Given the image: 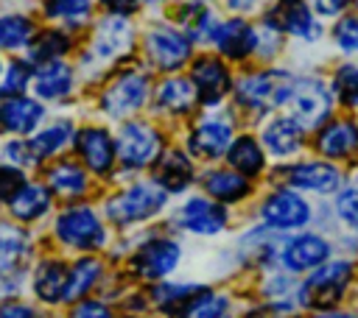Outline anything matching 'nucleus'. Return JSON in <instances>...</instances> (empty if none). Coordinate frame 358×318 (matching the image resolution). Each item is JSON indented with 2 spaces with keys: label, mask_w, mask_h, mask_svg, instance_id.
Instances as JSON below:
<instances>
[{
  "label": "nucleus",
  "mask_w": 358,
  "mask_h": 318,
  "mask_svg": "<svg viewBox=\"0 0 358 318\" xmlns=\"http://www.w3.org/2000/svg\"><path fill=\"white\" fill-rule=\"evenodd\" d=\"M199 98V89L193 81L187 78H168L162 86H159V106L168 109V112H187Z\"/></svg>",
  "instance_id": "nucleus-28"
},
{
  "label": "nucleus",
  "mask_w": 358,
  "mask_h": 318,
  "mask_svg": "<svg viewBox=\"0 0 358 318\" xmlns=\"http://www.w3.org/2000/svg\"><path fill=\"white\" fill-rule=\"evenodd\" d=\"M145 92H148L145 75H140V73L120 75V78L106 89V95H103V109H106L109 114H115V117L129 114V112H134V109L143 106Z\"/></svg>",
  "instance_id": "nucleus-9"
},
{
  "label": "nucleus",
  "mask_w": 358,
  "mask_h": 318,
  "mask_svg": "<svg viewBox=\"0 0 358 318\" xmlns=\"http://www.w3.org/2000/svg\"><path fill=\"white\" fill-rule=\"evenodd\" d=\"M50 206V195L42 184H22L20 192L11 198V212L20 220H34L39 215H45Z\"/></svg>",
  "instance_id": "nucleus-27"
},
{
  "label": "nucleus",
  "mask_w": 358,
  "mask_h": 318,
  "mask_svg": "<svg viewBox=\"0 0 358 318\" xmlns=\"http://www.w3.org/2000/svg\"><path fill=\"white\" fill-rule=\"evenodd\" d=\"M308 218H310V206L296 192L288 190L268 195L263 204V220L274 229H299L308 223Z\"/></svg>",
  "instance_id": "nucleus-7"
},
{
  "label": "nucleus",
  "mask_w": 358,
  "mask_h": 318,
  "mask_svg": "<svg viewBox=\"0 0 358 318\" xmlns=\"http://www.w3.org/2000/svg\"><path fill=\"white\" fill-rule=\"evenodd\" d=\"M199 293L196 285H159L154 290V301L159 310H165L168 315H179L182 307Z\"/></svg>",
  "instance_id": "nucleus-34"
},
{
  "label": "nucleus",
  "mask_w": 358,
  "mask_h": 318,
  "mask_svg": "<svg viewBox=\"0 0 358 318\" xmlns=\"http://www.w3.org/2000/svg\"><path fill=\"white\" fill-rule=\"evenodd\" d=\"M229 310V298L221 293H210V290H199L179 312V318H221Z\"/></svg>",
  "instance_id": "nucleus-30"
},
{
  "label": "nucleus",
  "mask_w": 358,
  "mask_h": 318,
  "mask_svg": "<svg viewBox=\"0 0 358 318\" xmlns=\"http://www.w3.org/2000/svg\"><path fill=\"white\" fill-rule=\"evenodd\" d=\"M229 162L238 173H246V176H255L260 173L263 167V151L260 145L252 139V137H238L232 145H229Z\"/></svg>",
  "instance_id": "nucleus-31"
},
{
  "label": "nucleus",
  "mask_w": 358,
  "mask_h": 318,
  "mask_svg": "<svg viewBox=\"0 0 358 318\" xmlns=\"http://www.w3.org/2000/svg\"><path fill=\"white\" fill-rule=\"evenodd\" d=\"M341 181V173L327 162H302L288 170V184L310 192H333Z\"/></svg>",
  "instance_id": "nucleus-15"
},
{
  "label": "nucleus",
  "mask_w": 358,
  "mask_h": 318,
  "mask_svg": "<svg viewBox=\"0 0 358 318\" xmlns=\"http://www.w3.org/2000/svg\"><path fill=\"white\" fill-rule=\"evenodd\" d=\"M6 156L11 162H20V165H34V159H36L31 142H8L6 145Z\"/></svg>",
  "instance_id": "nucleus-45"
},
{
  "label": "nucleus",
  "mask_w": 358,
  "mask_h": 318,
  "mask_svg": "<svg viewBox=\"0 0 358 318\" xmlns=\"http://www.w3.org/2000/svg\"><path fill=\"white\" fill-rule=\"evenodd\" d=\"M90 6H92V0H48V17L78 22L90 14Z\"/></svg>",
  "instance_id": "nucleus-38"
},
{
  "label": "nucleus",
  "mask_w": 358,
  "mask_h": 318,
  "mask_svg": "<svg viewBox=\"0 0 358 318\" xmlns=\"http://www.w3.org/2000/svg\"><path fill=\"white\" fill-rule=\"evenodd\" d=\"M34 89H36L39 98H50V100L64 98L73 89V73H70V67L62 64V61H56V59L53 61H45L34 73Z\"/></svg>",
  "instance_id": "nucleus-21"
},
{
  "label": "nucleus",
  "mask_w": 358,
  "mask_h": 318,
  "mask_svg": "<svg viewBox=\"0 0 358 318\" xmlns=\"http://www.w3.org/2000/svg\"><path fill=\"white\" fill-rule=\"evenodd\" d=\"M64 50H67V36H64V33H56V31H48V33H42V36L31 45V59H34V61H53V59H59Z\"/></svg>",
  "instance_id": "nucleus-37"
},
{
  "label": "nucleus",
  "mask_w": 358,
  "mask_h": 318,
  "mask_svg": "<svg viewBox=\"0 0 358 318\" xmlns=\"http://www.w3.org/2000/svg\"><path fill=\"white\" fill-rule=\"evenodd\" d=\"M336 89H338V95H341L344 103L358 106V64H347V67L338 70Z\"/></svg>",
  "instance_id": "nucleus-39"
},
{
  "label": "nucleus",
  "mask_w": 358,
  "mask_h": 318,
  "mask_svg": "<svg viewBox=\"0 0 358 318\" xmlns=\"http://www.w3.org/2000/svg\"><path fill=\"white\" fill-rule=\"evenodd\" d=\"M42 120V106L31 98H8L0 103V126L14 131V134H28L34 131V126Z\"/></svg>",
  "instance_id": "nucleus-19"
},
{
  "label": "nucleus",
  "mask_w": 358,
  "mask_h": 318,
  "mask_svg": "<svg viewBox=\"0 0 358 318\" xmlns=\"http://www.w3.org/2000/svg\"><path fill=\"white\" fill-rule=\"evenodd\" d=\"M70 318H112V312H109V307L101 304V301H81V304L70 312Z\"/></svg>",
  "instance_id": "nucleus-44"
},
{
  "label": "nucleus",
  "mask_w": 358,
  "mask_h": 318,
  "mask_svg": "<svg viewBox=\"0 0 358 318\" xmlns=\"http://www.w3.org/2000/svg\"><path fill=\"white\" fill-rule=\"evenodd\" d=\"M213 42L218 45L221 53H227L232 59H243L246 53L255 50L257 33L243 20H229V22H224V25H218L213 31Z\"/></svg>",
  "instance_id": "nucleus-18"
},
{
  "label": "nucleus",
  "mask_w": 358,
  "mask_h": 318,
  "mask_svg": "<svg viewBox=\"0 0 358 318\" xmlns=\"http://www.w3.org/2000/svg\"><path fill=\"white\" fill-rule=\"evenodd\" d=\"M263 145L274 156H288L296 153L302 145V126L294 117H277L266 131H263Z\"/></svg>",
  "instance_id": "nucleus-24"
},
{
  "label": "nucleus",
  "mask_w": 358,
  "mask_h": 318,
  "mask_svg": "<svg viewBox=\"0 0 358 318\" xmlns=\"http://www.w3.org/2000/svg\"><path fill=\"white\" fill-rule=\"evenodd\" d=\"M56 234H59L62 243H67L73 248H98L103 243L101 220L87 206H73L64 215H59Z\"/></svg>",
  "instance_id": "nucleus-4"
},
{
  "label": "nucleus",
  "mask_w": 358,
  "mask_h": 318,
  "mask_svg": "<svg viewBox=\"0 0 358 318\" xmlns=\"http://www.w3.org/2000/svg\"><path fill=\"white\" fill-rule=\"evenodd\" d=\"M255 3H257V0H229V8H235V11H249Z\"/></svg>",
  "instance_id": "nucleus-49"
},
{
  "label": "nucleus",
  "mask_w": 358,
  "mask_h": 318,
  "mask_svg": "<svg viewBox=\"0 0 358 318\" xmlns=\"http://www.w3.org/2000/svg\"><path fill=\"white\" fill-rule=\"evenodd\" d=\"M162 204H165V187L159 181H140L129 187L126 192L115 195L106 204V215L115 223H134V220H145L154 212H159Z\"/></svg>",
  "instance_id": "nucleus-1"
},
{
  "label": "nucleus",
  "mask_w": 358,
  "mask_h": 318,
  "mask_svg": "<svg viewBox=\"0 0 358 318\" xmlns=\"http://www.w3.org/2000/svg\"><path fill=\"white\" fill-rule=\"evenodd\" d=\"M22 173L17 167H0V201H11L22 187Z\"/></svg>",
  "instance_id": "nucleus-42"
},
{
  "label": "nucleus",
  "mask_w": 358,
  "mask_h": 318,
  "mask_svg": "<svg viewBox=\"0 0 358 318\" xmlns=\"http://www.w3.org/2000/svg\"><path fill=\"white\" fill-rule=\"evenodd\" d=\"M193 179V165L182 151H171L165 153L162 165H159V184L165 187V192H182Z\"/></svg>",
  "instance_id": "nucleus-26"
},
{
  "label": "nucleus",
  "mask_w": 358,
  "mask_h": 318,
  "mask_svg": "<svg viewBox=\"0 0 358 318\" xmlns=\"http://www.w3.org/2000/svg\"><path fill=\"white\" fill-rule=\"evenodd\" d=\"M157 151H159V134L151 126H145V123H126L120 128L115 153L120 156L123 165L143 167V165H148L157 156Z\"/></svg>",
  "instance_id": "nucleus-6"
},
{
  "label": "nucleus",
  "mask_w": 358,
  "mask_h": 318,
  "mask_svg": "<svg viewBox=\"0 0 358 318\" xmlns=\"http://www.w3.org/2000/svg\"><path fill=\"white\" fill-rule=\"evenodd\" d=\"M31 78H28V73H25V67L22 64H11L8 67V73H6V84H3V95H20L22 89H25V84H28Z\"/></svg>",
  "instance_id": "nucleus-43"
},
{
  "label": "nucleus",
  "mask_w": 358,
  "mask_h": 318,
  "mask_svg": "<svg viewBox=\"0 0 358 318\" xmlns=\"http://www.w3.org/2000/svg\"><path fill=\"white\" fill-rule=\"evenodd\" d=\"M148 53L159 67L176 70L190 56V39L173 28H154L148 33Z\"/></svg>",
  "instance_id": "nucleus-10"
},
{
  "label": "nucleus",
  "mask_w": 358,
  "mask_h": 318,
  "mask_svg": "<svg viewBox=\"0 0 358 318\" xmlns=\"http://www.w3.org/2000/svg\"><path fill=\"white\" fill-rule=\"evenodd\" d=\"M182 226L193 234H218L227 226V212L204 198H190L179 215Z\"/></svg>",
  "instance_id": "nucleus-13"
},
{
  "label": "nucleus",
  "mask_w": 358,
  "mask_h": 318,
  "mask_svg": "<svg viewBox=\"0 0 358 318\" xmlns=\"http://www.w3.org/2000/svg\"><path fill=\"white\" fill-rule=\"evenodd\" d=\"M274 17H277V28H285L288 33H296L305 39H316V33H319L305 0H280Z\"/></svg>",
  "instance_id": "nucleus-22"
},
{
  "label": "nucleus",
  "mask_w": 358,
  "mask_h": 318,
  "mask_svg": "<svg viewBox=\"0 0 358 318\" xmlns=\"http://www.w3.org/2000/svg\"><path fill=\"white\" fill-rule=\"evenodd\" d=\"M101 273V265L95 259H78L73 268H70V282H67V293H64V301H76L78 296H84L95 279Z\"/></svg>",
  "instance_id": "nucleus-33"
},
{
  "label": "nucleus",
  "mask_w": 358,
  "mask_h": 318,
  "mask_svg": "<svg viewBox=\"0 0 358 318\" xmlns=\"http://www.w3.org/2000/svg\"><path fill=\"white\" fill-rule=\"evenodd\" d=\"M76 148L84 159V165L95 173H106L115 159V142L103 128H81L76 134Z\"/></svg>",
  "instance_id": "nucleus-12"
},
{
  "label": "nucleus",
  "mask_w": 358,
  "mask_h": 318,
  "mask_svg": "<svg viewBox=\"0 0 358 318\" xmlns=\"http://www.w3.org/2000/svg\"><path fill=\"white\" fill-rule=\"evenodd\" d=\"M316 318H358V315H350V312H319Z\"/></svg>",
  "instance_id": "nucleus-50"
},
{
  "label": "nucleus",
  "mask_w": 358,
  "mask_h": 318,
  "mask_svg": "<svg viewBox=\"0 0 358 318\" xmlns=\"http://www.w3.org/2000/svg\"><path fill=\"white\" fill-rule=\"evenodd\" d=\"M358 148V128L352 123H333L319 134V151L327 156H347Z\"/></svg>",
  "instance_id": "nucleus-25"
},
{
  "label": "nucleus",
  "mask_w": 358,
  "mask_h": 318,
  "mask_svg": "<svg viewBox=\"0 0 358 318\" xmlns=\"http://www.w3.org/2000/svg\"><path fill=\"white\" fill-rule=\"evenodd\" d=\"M336 212H338V218H341L347 226H352V229L358 232V190H355V187L338 192Z\"/></svg>",
  "instance_id": "nucleus-40"
},
{
  "label": "nucleus",
  "mask_w": 358,
  "mask_h": 318,
  "mask_svg": "<svg viewBox=\"0 0 358 318\" xmlns=\"http://www.w3.org/2000/svg\"><path fill=\"white\" fill-rule=\"evenodd\" d=\"M350 273H352L350 262H327L324 268H319L302 285V307H324V310L333 307L341 298Z\"/></svg>",
  "instance_id": "nucleus-3"
},
{
  "label": "nucleus",
  "mask_w": 358,
  "mask_h": 318,
  "mask_svg": "<svg viewBox=\"0 0 358 318\" xmlns=\"http://www.w3.org/2000/svg\"><path fill=\"white\" fill-rule=\"evenodd\" d=\"M70 131H73V126H70L67 120L53 123L50 128L39 131V134L31 139V148H34L36 159H39V156H50V153H56L59 148H64V142L70 139Z\"/></svg>",
  "instance_id": "nucleus-36"
},
{
  "label": "nucleus",
  "mask_w": 358,
  "mask_h": 318,
  "mask_svg": "<svg viewBox=\"0 0 358 318\" xmlns=\"http://www.w3.org/2000/svg\"><path fill=\"white\" fill-rule=\"evenodd\" d=\"M0 318H34V310L28 304H6L0 307Z\"/></svg>",
  "instance_id": "nucleus-46"
},
{
  "label": "nucleus",
  "mask_w": 358,
  "mask_h": 318,
  "mask_svg": "<svg viewBox=\"0 0 358 318\" xmlns=\"http://www.w3.org/2000/svg\"><path fill=\"white\" fill-rule=\"evenodd\" d=\"M221 318H229V312H227V315H221Z\"/></svg>",
  "instance_id": "nucleus-51"
},
{
  "label": "nucleus",
  "mask_w": 358,
  "mask_h": 318,
  "mask_svg": "<svg viewBox=\"0 0 358 318\" xmlns=\"http://www.w3.org/2000/svg\"><path fill=\"white\" fill-rule=\"evenodd\" d=\"M291 109H294V120L308 128V126H316L322 123L327 114H330V92L324 89L322 81L316 78H302L294 84V92H291Z\"/></svg>",
  "instance_id": "nucleus-5"
},
{
  "label": "nucleus",
  "mask_w": 358,
  "mask_h": 318,
  "mask_svg": "<svg viewBox=\"0 0 358 318\" xmlns=\"http://www.w3.org/2000/svg\"><path fill=\"white\" fill-rule=\"evenodd\" d=\"M176 262H179V245L173 240H151L134 254L131 268L145 279H162L176 268Z\"/></svg>",
  "instance_id": "nucleus-8"
},
{
  "label": "nucleus",
  "mask_w": 358,
  "mask_h": 318,
  "mask_svg": "<svg viewBox=\"0 0 358 318\" xmlns=\"http://www.w3.org/2000/svg\"><path fill=\"white\" fill-rule=\"evenodd\" d=\"M294 84L285 73H260V75H249L238 84L235 95L243 106L249 109H268V106H280L291 100Z\"/></svg>",
  "instance_id": "nucleus-2"
},
{
  "label": "nucleus",
  "mask_w": 358,
  "mask_h": 318,
  "mask_svg": "<svg viewBox=\"0 0 358 318\" xmlns=\"http://www.w3.org/2000/svg\"><path fill=\"white\" fill-rule=\"evenodd\" d=\"M330 245L316 234H299L282 248V262L288 271H308L327 259Z\"/></svg>",
  "instance_id": "nucleus-14"
},
{
  "label": "nucleus",
  "mask_w": 358,
  "mask_h": 318,
  "mask_svg": "<svg viewBox=\"0 0 358 318\" xmlns=\"http://www.w3.org/2000/svg\"><path fill=\"white\" fill-rule=\"evenodd\" d=\"M103 6H109L115 14H129L137 8V0H101Z\"/></svg>",
  "instance_id": "nucleus-48"
},
{
  "label": "nucleus",
  "mask_w": 358,
  "mask_h": 318,
  "mask_svg": "<svg viewBox=\"0 0 358 318\" xmlns=\"http://www.w3.org/2000/svg\"><path fill=\"white\" fill-rule=\"evenodd\" d=\"M310 6H313L319 14H324V17H333V14H338V11H341L344 0H310Z\"/></svg>",
  "instance_id": "nucleus-47"
},
{
  "label": "nucleus",
  "mask_w": 358,
  "mask_h": 318,
  "mask_svg": "<svg viewBox=\"0 0 358 318\" xmlns=\"http://www.w3.org/2000/svg\"><path fill=\"white\" fill-rule=\"evenodd\" d=\"M67 282H70V271L56 262V259H48L36 268L34 273V290L42 301L48 304H56V301H64V293H67Z\"/></svg>",
  "instance_id": "nucleus-20"
},
{
  "label": "nucleus",
  "mask_w": 358,
  "mask_h": 318,
  "mask_svg": "<svg viewBox=\"0 0 358 318\" xmlns=\"http://www.w3.org/2000/svg\"><path fill=\"white\" fill-rule=\"evenodd\" d=\"M28 259V237L14 226H0V279L14 276Z\"/></svg>",
  "instance_id": "nucleus-23"
},
{
  "label": "nucleus",
  "mask_w": 358,
  "mask_h": 318,
  "mask_svg": "<svg viewBox=\"0 0 358 318\" xmlns=\"http://www.w3.org/2000/svg\"><path fill=\"white\" fill-rule=\"evenodd\" d=\"M229 142H232V128H229V123H224L218 117L199 123L196 131L190 134V151L196 156H207V159L221 156L229 148Z\"/></svg>",
  "instance_id": "nucleus-17"
},
{
  "label": "nucleus",
  "mask_w": 358,
  "mask_h": 318,
  "mask_svg": "<svg viewBox=\"0 0 358 318\" xmlns=\"http://www.w3.org/2000/svg\"><path fill=\"white\" fill-rule=\"evenodd\" d=\"M207 184V192L221 198V201H241L246 192H249V184L243 176L232 173V170H215V173H207L204 179Z\"/></svg>",
  "instance_id": "nucleus-29"
},
{
  "label": "nucleus",
  "mask_w": 358,
  "mask_h": 318,
  "mask_svg": "<svg viewBox=\"0 0 358 318\" xmlns=\"http://www.w3.org/2000/svg\"><path fill=\"white\" fill-rule=\"evenodd\" d=\"M193 84L199 89V98L204 103H218L227 89H229V75H227V67L218 61V59H199L193 64Z\"/></svg>",
  "instance_id": "nucleus-16"
},
{
  "label": "nucleus",
  "mask_w": 358,
  "mask_h": 318,
  "mask_svg": "<svg viewBox=\"0 0 358 318\" xmlns=\"http://www.w3.org/2000/svg\"><path fill=\"white\" fill-rule=\"evenodd\" d=\"M131 47V25L123 20V14H115V17H106L98 31H95V39H92V53L101 59V61H109L120 53H126Z\"/></svg>",
  "instance_id": "nucleus-11"
},
{
  "label": "nucleus",
  "mask_w": 358,
  "mask_h": 318,
  "mask_svg": "<svg viewBox=\"0 0 358 318\" xmlns=\"http://www.w3.org/2000/svg\"><path fill=\"white\" fill-rule=\"evenodd\" d=\"M48 179H50V187L62 195H76V192H84V187H87L84 170L73 162H59L56 167H50Z\"/></svg>",
  "instance_id": "nucleus-32"
},
{
  "label": "nucleus",
  "mask_w": 358,
  "mask_h": 318,
  "mask_svg": "<svg viewBox=\"0 0 358 318\" xmlns=\"http://www.w3.org/2000/svg\"><path fill=\"white\" fill-rule=\"evenodd\" d=\"M336 42L341 50H358V17H347L338 22Z\"/></svg>",
  "instance_id": "nucleus-41"
},
{
  "label": "nucleus",
  "mask_w": 358,
  "mask_h": 318,
  "mask_svg": "<svg viewBox=\"0 0 358 318\" xmlns=\"http://www.w3.org/2000/svg\"><path fill=\"white\" fill-rule=\"evenodd\" d=\"M31 33H34L31 20H25V17H20V14L0 17V47H6V50L22 47V45L31 42Z\"/></svg>",
  "instance_id": "nucleus-35"
}]
</instances>
